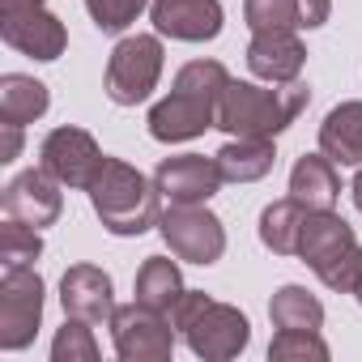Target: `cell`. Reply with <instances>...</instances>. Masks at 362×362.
<instances>
[{
	"mask_svg": "<svg viewBox=\"0 0 362 362\" xmlns=\"http://www.w3.org/2000/svg\"><path fill=\"white\" fill-rule=\"evenodd\" d=\"M298 256L337 294H354L362 286V243L354 239L349 222L332 209H311L307 214L303 235H298Z\"/></svg>",
	"mask_w": 362,
	"mask_h": 362,
	"instance_id": "obj_5",
	"label": "cell"
},
{
	"mask_svg": "<svg viewBox=\"0 0 362 362\" xmlns=\"http://www.w3.org/2000/svg\"><path fill=\"white\" fill-rule=\"evenodd\" d=\"M158 230H162L166 247L188 264H218L222 252H226L222 218L209 214L205 205H170V209H162Z\"/></svg>",
	"mask_w": 362,
	"mask_h": 362,
	"instance_id": "obj_7",
	"label": "cell"
},
{
	"mask_svg": "<svg viewBox=\"0 0 362 362\" xmlns=\"http://www.w3.org/2000/svg\"><path fill=\"white\" fill-rule=\"evenodd\" d=\"M52 362H98V341H94L86 320L69 315V324L52 341Z\"/></svg>",
	"mask_w": 362,
	"mask_h": 362,
	"instance_id": "obj_27",
	"label": "cell"
},
{
	"mask_svg": "<svg viewBox=\"0 0 362 362\" xmlns=\"http://www.w3.org/2000/svg\"><path fill=\"white\" fill-rule=\"evenodd\" d=\"M170 315L145 307V303H128L115 307L111 315V341L115 354L124 362H166L175 354V332H170Z\"/></svg>",
	"mask_w": 362,
	"mask_h": 362,
	"instance_id": "obj_9",
	"label": "cell"
},
{
	"mask_svg": "<svg viewBox=\"0 0 362 362\" xmlns=\"http://www.w3.org/2000/svg\"><path fill=\"white\" fill-rule=\"evenodd\" d=\"M39 256H43L39 230L26 226V222L5 218V226H0V264H5V269H30Z\"/></svg>",
	"mask_w": 362,
	"mask_h": 362,
	"instance_id": "obj_25",
	"label": "cell"
},
{
	"mask_svg": "<svg viewBox=\"0 0 362 362\" xmlns=\"http://www.w3.org/2000/svg\"><path fill=\"white\" fill-rule=\"evenodd\" d=\"M218 166H222V179L226 184H256L264 179L277 162V149H273V136H235L226 141L218 153Z\"/></svg>",
	"mask_w": 362,
	"mask_h": 362,
	"instance_id": "obj_18",
	"label": "cell"
},
{
	"mask_svg": "<svg viewBox=\"0 0 362 362\" xmlns=\"http://www.w3.org/2000/svg\"><path fill=\"white\" fill-rule=\"evenodd\" d=\"M290 197H298L307 209H332L341 197L337 162L328 153H303L290 170Z\"/></svg>",
	"mask_w": 362,
	"mask_h": 362,
	"instance_id": "obj_19",
	"label": "cell"
},
{
	"mask_svg": "<svg viewBox=\"0 0 362 362\" xmlns=\"http://www.w3.org/2000/svg\"><path fill=\"white\" fill-rule=\"evenodd\" d=\"M162 77V39L158 35H132L119 39L107 60V98L115 107H136L158 90Z\"/></svg>",
	"mask_w": 362,
	"mask_h": 362,
	"instance_id": "obj_6",
	"label": "cell"
},
{
	"mask_svg": "<svg viewBox=\"0 0 362 362\" xmlns=\"http://www.w3.org/2000/svg\"><path fill=\"white\" fill-rule=\"evenodd\" d=\"M0 5H43V0H0Z\"/></svg>",
	"mask_w": 362,
	"mask_h": 362,
	"instance_id": "obj_31",
	"label": "cell"
},
{
	"mask_svg": "<svg viewBox=\"0 0 362 362\" xmlns=\"http://www.w3.org/2000/svg\"><path fill=\"white\" fill-rule=\"evenodd\" d=\"M269 320L273 328H298V332H320L324 324V303L315 294H307L303 286H281L269 303Z\"/></svg>",
	"mask_w": 362,
	"mask_h": 362,
	"instance_id": "obj_24",
	"label": "cell"
},
{
	"mask_svg": "<svg viewBox=\"0 0 362 362\" xmlns=\"http://www.w3.org/2000/svg\"><path fill=\"white\" fill-rule=\"evenodd\" d=\"M0 39L35 60H60L69 47L64 22L43 5H0Z\"/></svg>",
	"mask_w": 362,
	"mask_h": 362,
	"instance_id": "obj_11",
	"label": "cell"
},
{
	"mask_svg": "<svg viewBox=\"0 0 362 362\" xmlns=\"http://www.w3.org/2000/svg\"><path fill=\"white\" fill-rule=\"evenodd\" d=\"M349 192H354V205H358V209H362V170H358V175H354V188H349Z\"/></svg>",
	"mask_w": 362,
	"mask_h": 362,
	"instance_id": "obj_30",
	"label": "cell"
},
{
	"mask_svg": "<svg viewBox=\"0 0 362 362\" xmlns=\"http://www.w3.org/2000/svg\"><path fill=\"white\" fill-rule=\"evenodd\" d=\"M60 188L64 184L56 175H47L43 166L39 170H22V175H13L5 184V192H0V209H5V218H13V222H26V226L43 230V226H52L64 214Z\"/></svg>",
	"mask_w": 362,
	"mask_h": 362,
	"instance_id": "obj_12",
	"label": "cell"
},
{
	"mask_svg": "<svg viewBox=\"0 0 362 362\" xmlns=\"http://www.w3.org/2000/svg\"><path fill=\"white\" fill-rule=\"evenodd\" d=\"M0 162H13L18 153H22V128L18 124H0Z\"/></svg>",
	"mask_w": 362,
	"mask_h": 362,
	"instance_id": "obj_29",
	"label": "cell"
},
{
	"mask_svg": "<svg viewBox=\"0 0 362 362\" xmlns=\"http://www.w3.org/2000/svg\"><path fill=\"white\" fill-rule=\"evenodd\" d=\"M52 107V94L43 81L26 77V73H5L0 77V124H35L39 115H47Z\"/></svg>",
	"mask_w": 362,
	"mask_h": 362,
	"instance_id": "obj_21",
	"label": "cell"
},
{
	"mask_svg": "<svg viewBox=\"0 0 362 362\" xmlns=\"http://www.w3.org/2000/svg\"><path fill=\"white\" fill-rule=\"evenodd\" d=\"M332 13V0H243V22L256 30H315Z\"/></svg>",
	"mask_w": 362,
	"mask_h": 362,
	"instance_id": "obj_17",
	"label": "cell"
},
{
	"mask_svg": "<svg viewBox=\"0 0 362 362\" xmlns=\"http://www.w3.org/2000/svg\"><path fill=\"white\" fill-rule=\"evenodd\" d=\"M149 18L158 35L179 43H205L222 35V0H153Z\"/></svg>",
	"mask_w": 362,
	"mask_h": 362,
	"instance_id": "obj_14",
	"label": "cell"
},
{
	"mask_svg": "<svg viewBox=\"0 0 362 362\" xmlns=\"http://www.w3.org/2000/svg\"><path fill=\"white\" fill-rule=\"evenodd\" d=\"M307 205L298 197H286V201H273L264 214H260V243L277 256H298V235H303V222H307Z\"/></svg>",
	"mask_w": 362,
	"mask_h": 362,
	"instance_id": "obj_23",
	"label": "cell"
},
{
	"mask_svg": "<svg viewBox=\"0 0 362 362\" xmlns=\"http://www.w3.org/2000/svg\"><path fill=\"white\" fill-rule=\"evenodd\" d=\"M153 184L170 205H205L209 197H218V188L226 184L218 158L205 153H179V158H162L153 170Z\"/></svg>",
	"mask_w": 362,
	"mask_h": 362,
	"instance_id": "obj_13",
	"label": "cell"
},
{
	"mask_svg": "<svg viewBox=\"0 0 362 362\" xmlns=\"http://www.w3.org/2000/svg\"><path fill=\"white\" fill-rule=\"evenodd\" d=\"M311 103V90L303 81H286L277 90L230 81L218 103V128L230 136H277L286 132Z\"/></svg>",
	"mask_w": 362,
	"mask_h": 362,
	"instance_id": "obj_3",
	"label": "cell"
},
{
	"mask_svg": "<svg viewBox=\"0 0 362 362\" xmlns=\"http://www.w3.org/2000/svg\"><path fill=\"white\" fill-rule=\"evenodd\" d=\"M184 298V277H179V264L166 260V256H149L141 269H136V303L170 315Z\"/></svg>",
	"mask_w": 362,
	"mask_h": 362,
	"instance_id": "obj_22",
	"label": "cell"
},
{
	"mask_svg": "<svg viewBox=\"0 0 362 362\" xmlns=\"http://www.w3.org/2000/svg\"><path fill=\"white\" fill-rule=\"evenodd\" d=\"M269 358L273 362H324L328 345L320 341V332H298V328H277V337L269 341Z\"/></svg>",
	"mask_w": 362,
	"mask_h": 362,
	"instance_id": "obj_26",
	"label": "cell"
},
{
	"mask_svg": "<svg viewBox=\"0 0 362 362\" xmlns=\"http://www.w3.org/2000/svg\"><path fill=\"white\" fill-rule=\"evenodd\" d=\"M60 303H64V315L86 320V324H103L115 315L111 277L94 264H73L60 281Z\"/></svg>",
	"mask_w": 362,
	"mask_h": 362,
	"instance_id": "obj_16",
	"label": "cell"
},
{
	"mask_svg": "<svg viewBox=\"0 0 362 362\" xmlns=\"http://www.w3.org/2000/svg\"><path fill=\"white\" fill-rule=\"evenodd\" d=\"M153 0H86V9L103 35H124Z\"/></svg>",
	"mask_w": 362,
	"mask_h": 362,
	"instance_id": "obj_28",
	"label": "cell"
},
{
	"mask_svg": "<svg viewBox=\"0 0 362 362\" xmlns=\"http://www.w3.org/2000/svg\"><path fill=\"white\" fill-rule=\"evenodd\" d=\"M230 86V73L218 60H192L175 73V86L162 103L149 107V136L162 145L192 141L205 128H218V103Z\"/></svg>",
	"mask_w": 362,
	"mask_h": 362,
	"instance_id": "obj_1",
	"label": "cell"
},
{
	"mask_svg": "<svg viewBox=\"0 0 362 362\" xmlns=\"http://www.w3.org/2000/svg\"><path fill=\"white\" fill-rule=\"evenodd\" d=\"M303 64H307V47L294 30H256L247 43V69L260 81H273V86L298 81Z\"/></svg>",
	"mask_w": 362,
	"mask_h": 362,
	"instance_id": "obj_15",
	"label": "cell"
},
{
	"mask_svg": "<svg viewBox=\"0 0 362 362\" xmlns=\"http://www.w3.org/2000/svg\"><path fill=\"white\" fill-rule=\"evenodd\" d=\"M43 324V277L35 269H5L0 277V349H26Z\"/></svg>",
	"mask_w": 362,
	"mask_h": 362,
	"instance_id": "obj_8",
	"label": "cell"
},
{
	"mask_svg": "<svg viewBox=\"0 0 362 362\" xmlns=\"http://www.w3.org/2000/svg\"><path fill=\"white\" fill-rule=\"evenodd\" d=\"M90 192V205L98 214V222L111 230V235H145L149 226H158L162 209H158V184L145 179L136 166L119 162V158H103L94 184L86 188Z\"/></svg>",
	"mask_w": 362,
	"mask_h": 362,
	"instance_id": "obj_2",
	"label": "cell"
},
{
	"mask_svg": "<svg viewBox=\"0 0 362 362\" xmlns=\"http://www.w3.org/2000/svg\"><path fill=\"white\" fill-rule=\"evenodd\" d=\"M354 298H358V303H362V286H358V290H354Z\"/></svg>",
	"mask_w": 362,
	"mask_h": 362,
	"instance_id": "obj_32",
	"label": "cell"
},
{
	"mask_svg": "<svg viewBox=\"0 0 362 362\" xmlns=\"http://www.w3.org/2000/svg\"><path fill=\"white\" fill-rule=\"evenodd\" d=\"M320 153L337 166H362V103H341L320 124Z\"/></svg>",
	"mask_w": 362,
	"mask_h": 362,
	"instance_id": "obj_20",
	"label": "cell"
},
{
	"mask_svg": "<svg viewBox=\"0 0 362 362\" xmlns=\"http://www.w3.org/2000/svg\"><path fill=\"white\" fill-rule=\"evenodd\" d=\"M175 328L184 332L188 349L205 362H226V358H239L252 341V324L239 307L230 303H218L201 290H184L179 307L170 311Z\"/></svg>",
	"mask_w": 362,
	"mask_h": 362,
	"instance_id": "obj_4",
	"label": "cell"
},
{
	"mask_svg": "<svg viewBox=\"0 0 362 362\" xmlns=\"http://www.w3.org/2000/svg\"><path fill=\"white\" fill-rule=\"evenodd\" d=\"M103 158L107 153L98 149V141L86 128H73V124L52 128L43 136V145H39V166L47 175H56L64 188H90L98 166H103Z\"/></svg>",
	"mask_w": 362,
	"mask_h": 362,
	"instance_id": "obj_10",
	"label": "cell"
}]
</instances>
